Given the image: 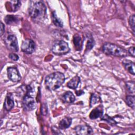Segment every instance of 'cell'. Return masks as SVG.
<instances>
[{
  "label": "cell",
  "instance_id": "obj_9",
  "mask_svg": "<svg viewBox=\"0 0 135 135\" xmlns=\"http://www.w3.org/2000/svg\"><path fill=\"white\" fill-rule=\"evenodd\" d=\"M75 132L79 135L90 134L93 133V129L88 125H79L74 128Z\"/></svg>",
  "mask_w": 135,
  "mask_h": 135
},
{
  "label": "cell",
  "instance_id": "obj_8",
  "mask_svg": "<svg viewBox=\"0 0 135 135\" xmlns=\"http://www.w3.org/2000/svg\"><path fill=\"white\" fill-rule=\"evenodd\" d=\"M7 71L8 78L11 81L14 82H17L21 80V76L16 68L9 67L7 68Z\"/></svg>",
  "mask_w": 135,
  "mask_h": 135
},
{
  "label": "cell",
  "instance_id": "obj_16",
  "mask_svg": "<svg viewBox=\"0 0 135 135\" xmlns=\"http://www.w3.org/2000/svg\"><path fill=\"white\" fill-rule=\"evenodd\" d=\"M52 20L55 26L60 27H63V23L62 20L57 16V15L55 11H53L52 13Z\"/></svg>",
  "mask_w": 135,
  "mask_h": 135
},
{
  "label": "cell",
  "instance_id": "obj_18",
  "mask_svg": "<svg viewBox=\"0 0 135 135\" xmlns=\"http://www.w3.org/2000/svg\"><path fill=\"white\" fill-rule=\"evenodd\" d=\"M73 43L78 50H80L82 46V41L80 36L77 34H75L73 36Z\"/></svg>",
  "mask_w": 135,
  "mask_h": 135
},
{
  "label": "cell",
  "instance_id": "obj_12",
  "mask_svg": "<svg viewBox=\"0 0 135 135\" xmlns=\"http://www.w3.org/2000/svg\"><path fill=\"white\" fill-rule=\"evenodd\" d=\"M61 98L63 102L68 103L73 102L75 99L74 95L71 91H67L65 92L62 95Z\"/></svg>",
  "mask_w": 135,
  "mask_h": 135
},
{
  "label": "cell",
  "instance_id": "obj_19",
  "mask_svg": "<svg viewBox=\"0 0 135 135\" xmlns=\"http://www.w3.org/2000/svg\"><path fill=\"white\" fill-rule=\"evenodd\" d=\"M12 11L15 12L18 9L21 5V3L20 1H11L8 2Z\"/></svg>",
  "mask_w": 135,
  "mask_h": 135
},
{
  "label": "cell",
  "instance_id": "obj_14",
  "mask_svg": "<svg viewBox=\"0 0 135 135\" xmlns=\"http://www.w3.org/2000/svg\"><path fill=\"white\" fill-rule=\"evenodd\" d=\"M122 64L130 73L134 75V63L133 62L126 60L122 62Z\"/></svg>",
  "mask_w": 135,
  "mask_h": 135
},
{
  "label": "cell",
  "instance_id": "obj_29",
  "mask_svg": "<svg viewBox=\"0 0 135 135\" xmlns=\"http://www.w3.org/2000/svg\"><path fill=\"white\" fill-rule=\"evenodd\" d=\"M4 31H5V26L4 24L1 22V36L4 34Z\"/></svg>",
  "mask_w": 135,
  "mask_h": 135
},
{
  "label": "cell",
  "instance_id": "obj_20",
  "mask_svg": "<svg viewBox=\"0 0 135 135\" xmlns=\"http://www.w3.org/2000/svg\"><path fill=\"white\" fill-rule=\"evenodd\" d=\"M100 100V94L97 92H95L93 93L91 95V98H90V107H91L93 105L98 103Z\"/></svg>",
  "mask_w": 135,
  "mask_h": 135
},
{
  "label": "cell",
  "instance_id": "obj_3",
  "mask_svg": "<svg viewBox=\"0 0 135 135\" xmlns=\"http://www.w3.org/2000/svg\"><path fill=\"white\" fill-rule=\"evenodd\" d=\"M103 52L107 55L117 57H126L128 55L126 50L111 43H105L102 46Z\"/></svg>",
  "mask_w": 135,
  "mask_h": 135
},
{
  "label": "cell",
  "instance_id": "obj_27",
  "mask_svg": "<svg viewBox=\"0 0 135 135\" xmlns=\"http://www.w3.org/2000/svg\"><path fill=\"white\" fill-rule=\"evenodd\" d=\"M8 56H9V57L11 60H12L13 61H17L18 60V59H19V56L17 54H15L14 53H11L9 54Z\"/></svg>",
  "mask_w": 135,
  "mask_h": 135
},
{
  "label": "cell",
  "instance_id": "obj_21",
  "mask_svg": "<svg viewBox=\"0 0 135 135\" xmlns=\"http://www.w3.org/2000/svg\"><path fill=\"white\" fill-rule=\"evenodd\" d=\"M135 99L134 95H128L126 98V102L127 104L133 109H134Z\"/></svg>",
  "mask_w": 135,
  "mask_h": 135
},
{
  "label": "cell",
  "instance_id": "obj_1",
  "mask_svg": "<svg viewBox=\"0 0 135 135\" xmlns=\"http://www.w3.org/2000/svg\"><path fill=\"white\" fill-rule=\"evenodd\" d=\"M30 16L34 20H43L46 16V7L41 1H31L28 8Z\"/></svg>",
  "mask_w": 135,
  "mask_h": 135
},
{
  "label": "cell",
  "instance_id": "obj_5",
  "mask_svg": "<svg viewBox=\"0 0 135 135\" xmlns=\"http://www.w3.org/2000/svg\"><path fill=\"white\" fill-rule=\"evenodd\" d=\"M52 52L57 55H64L70 51L68 44L63 40L55 41L51 48Z\"/></svg>",
  "mask_w": 135,
  "mask_h": 135
},
{
  "label": "cell",
  "instance_id": "obj_23",
  "mask_svg": "<svg viewBox=\"0 0 135 135\" xmlns=\"http://www.w3.org/2000/svg\"><path fill=\"white\" fill-rule=\"evenodd\" d=\"M101 120L107 121L108 123L111 125H115L117 124V122L113 119L109 117L107 115H104V116H103V117H102L101 118Z\"/></svg>",
  "mask_w": 135,
  "mask_h": 135
},
{
  "label": "cell",
  "instance_id": "obj_10",
  "mask_svg": "<svg viewBox=\"0 0 135 135\" xmlns=\"http://www.w3.org/2000/svg\"><path fill=\"white\" fill-rule=\"evenodd\" d=\"M103 112V107L102 105H100L98 107L94 108L90 113L89 117L91 119H96L102 115Z\"/></svg>",
  "mask_w": 135,
  "mask_h": 135
},
{
  "label": "cell",
  "instance_id": "obj_22",
  "mask_svg": "<svg viewBox=\"0 0 135 135\" xmlns=\"http://www.w3.org/2000/svg\"><path fill=\"white\" fill-rule=\"evenodd\" d=\"M126 86L128 90V91L134 94V82L131 81H128L126 83Z\"/></svg>",
  "mask_w": 135,
  "mask_h": 135
},
{
  "label": "cell",
  "instance_id": "obj_24",
  "mask_svg": "<svg viewBox=\"0 0 135 135\" xmlns=\"http://www.w3.org/2000/svg\"><path fill=\"white\" fill-rule=\"evenodd\" d=\"M134 21H135V15H132L131 16H130L129 18V25L131 27V28L132 29V33L133 34V35H134Z\"/></svg>",
  "mask_w": 135,
  "mask_h": 135
},
{
  "label": "cell",
  "instance_id": "obj_13",
  "mask_svg": "<svg viewBox=\"0 0 135 135\" xmlns=\"http://www.w3.org/2000/svg\"><path fill=\"white\" fill-rule=\"evenodd\" d=\"M72 120L70 117H67L63 118L59 122V127L61 129H65L69 128L72 123Z\"/></svg>",
  "mask_w": 135,
  "mask_h": 135
},
{
  "label": "cell",
  "instance_id": "obj_25",
  "mask_svg": "<svg viewBox=\"0 0 135 135\" xmlns=\"http://www.w3.org/2000/svg\"><path fill=\"white\" fill-rule=\"evenodd\" d=\"M94 45V42L93 41V39L91 38H89V40L88 41V42L86 43V49L88 50H91Z\"/></svg>",
  "mask_w": 135,
  "mask_h": 135
},
{
  "label": "cell",
  "instance_id": "obj_26",
  "mask_svg": "<svg viewBox=\"0 0 135 135\" xmlns=\"http://www.w3.org/2000/svg\"><path fill=\"white\" fill-rule=\"evenodd\" d=\"M41 112L43 115H46L47 113V107L46 103H44L41 108Z\"/></svg>",
  "mask_w": 135,
  "mask_h": 135
},
{
  "label": "cell",
  "instance_id": "obj_2",
  "mask_svg": "<svg viewBox=\"0 0 135 135\" xmlns=\"http://www.w3.org/2000/svg\"><path fill=\"white\" fill-rule=\"evenodd\" d=\"M64 74L60 72H55L50 74L45 78V87L49 90H55L60 88L64 82Z\"/></svg>",
  "mask_w": 135,
  "mask_h": 135
},
{
  "label": "cell",
  "instance_id": "obj_6",
  "mask_svg": "<svg viewBox=\"0 0 135 135\" xmlns=\"http://www.w3.org/2000/svg\"><path fill=\"white\" fill-rule=\"evenodd\" d=\"M4 41L8 50L12 52H17L18 51L17 40L15 35L13 34L8 33L5 36Z\"/></svg>",
  "mask_w": 135,
  "mask_h": 135
},
{
  "label": "cell",
  "instance_id": "obj_15",
  "mask_svg": "<svg viewBox=\"0 0 135 135\" xmlns=\"http://www.w3.org/2000/svg\"><path fill=\"white\" fill-rule=\"evenodd\" d=\"M80 82V77L78 76H75L70 81L68 82L67 86L69 88H71L72 89H75L78 87Z\"/></svg>",
  "mask_w": 135,
  "mask_h": 135
},
{
  "label": "cell",
  "instance_id": "obj_28",
  "mask_svg": "<svg viewBox=\"0 0 135 135\" xmlns=\"http://www.w3.org/2000/svg\"><path fill=\"white\" fill-rule=\"evenodd\" d=\"M128 52L130 53V54H131L133 57L134 56V46H132L130 47L128 50Z\"/></svg>",
  "mask_w": 135,
  "mask_h": 135
},
{
  "label": "cell",
  "instance_id": "obj_17",
  "mask_svg": "<svg viewBox=\"0 0 135 135\" xmlns=\"http://www.w3.org/2000/svg\"><path fill=\"white\" fill-rule=\"evenodd\" d=\"M5 22L8 25L14 24L18 21L17 16L13 15H7L4 18Z\"/></svg>",
  "mask_w": 135,
  "mask_h": 135
},
{
  "label": "cell",
  "instance_id": "obj_7",
  "mask_svg": "<svg viewBox=\"0 0 135 135\" xmlns=\"http://www.w3.org/2000/svg\"><path fill=\"white\" fill-rule=\"evenodd\" d=\"M35 49V44L31 39L24 40L21 45V50L26 54H32Z\"/></svg>",
  "mask_w": 135,
  "mask_h": 135
},
{
  "label": "cell",
  "instance_id": "obj_4",
  "mask_svg": "<svg viewBox=\"0 0 135 135\" xmlns=\"http://www.w3.org/2000/svg\"><path fill=\"white\" fill-rule=\"evenodd\" d=\"M34 91L30 85L26 87V93L23 98L22 104L24 110L26 111H32L36 108V103L33 95Z\"/></svg>",
  "mask_w": 135,
  "mask_h": 135
},
{
  "label": "cell",
  "instance_id": "obj_11",
  "mask_svg": "<svg viewBox=\"0 0 135 135\" xmlns=\"http://www.w3.org/2000/svg\"><path fill=\"white\" fill-rule=\"evenodd\" d=\"M14 103L13 100V98L12 95V94L9 93L6 96L4 103V107L7 111L11 110L13 107H14Z\"/></svg>",
  "mask_w": 135,
  "mask_h": 135
}]
</instances>
